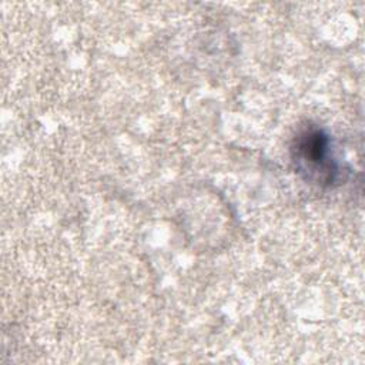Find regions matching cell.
<instances>
[{
    "label": "cell",
    "mask_w": 365,
    "mask_h": 365,
    "mask_svg": "<svg viewBox=\"0 0 365 365\" xmlns=\"http://www.w3.org/2000/svg\"><path fill=\"white\" fill-rule=\"evenodd\" d=\"M294 161L298 171L307 174L308 180L319 184H331L338 175V165L332 157L331 141L318 128L301 133L294 143Z\"/></svg>",
    "instance_id": "1"
}]
</instances>
